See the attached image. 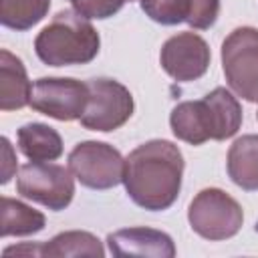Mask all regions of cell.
I'll return each instance as SVG.
<instances>
[{
	"instance_id": "277c9868",
	"label": "cell",
	"mask_w": 258,
	"mask_h": 258,
	"mask_svg": "<svg viewBox=\"0 0 258 258\" xmlns=\"http://www.w3.org/2000/svg\"><path fill=\"white\" fill-rule=\"evenodd\" d=\"M222 71L238 97L258 103V28L238 26L224 38Z\"/></svg>"
},
{
	"instance_id": "ffe728a7",
	"label": "cell",
	"mask_w": 258,
	"mask_h": 258,
	"mask_svg": "<svg viewBox=\"0 0 258 258\" xmlns=\"http://www.w3.org/2000/svg\"><path fill=\"white\" fill-rule=\"evenodd\" d=\"M220 14V0H187L185 22L196 30H208L216 24Z\"/></svg>"
},
{
	"instance_id": "e0dca14e",
	"label": "cell",
	"mask_w": 258,
	"mask_h": 258,
	"mask_svg": "<svg viewBox=\"0 0 258 258\" xmlns=\"http://www.w3.org/2000/svg\"><path fill=\"white\" fill-rule=\"evenodd\" d=\"M42 256H105V248L101 240L85 230H69L56 234L52 240L42 242Z\"/></svg>"
},
{
	"instance_id": "8fae6325",
	"label": "cell",
	"mask_w": 258,
	"mask_h": 258,
	"mask_svg": "<svg viewBox=\"0 0 258 258\" xmlns=\"http://www.w3.org/2000/svg\"><path fill=\"white\" fill-rule=\"evenodd\" d=\"M171 133L189 145H202L212 139V119L210 109L204 99L200 101H183L171 109L169 115Z\"/></svg>"
},
{
	"instance_id": "5bb4252c",
	"label": "cell",
	"mask_w": 258,
	"mask_h": 258,
	"mask_svg": "<svg viewBox=\"0 0 258 258\" xmlns=\"http://www.w3.org/2000/svg\"><path fill=\"white\" fill-rule=\"evenodd\" d=\"M16 145L30 161H54L62 155V139L44 123H26L16 131Z\"/></svg>"
},
{
	"instance_id": "44dd1931",
	"label": "cell",
	"mask_w": 258,
	"mask_h": 258,
	"mask_svg": "<svg viewBox=\"0 0 258 258\" xmlns=\"http://www.w3.org/2000/svg\"><path fill=\"white\" fill-rule=\"evenodd\" d=\"M71 2H73V10L79 12L81 16L105 20L117 14L127 0H71Z\"/></svg>"
},
{
	"instance_id": "9c48e42d",
	"label": "cell",
	"mask_w": 258,
	"mask_h": 258,
	"mask_svg": "<svg viewBox=\"0 0 258 258\" xmlns=\"http://www.w3.org/2000/svg\"><path fill=\"white\" fill-rule=\"evenodd\" d=\"M212 52L208 42L196 32H177L167 38L159 52L161 69L177 83L198 81L208 73Z\"/></svg>"
},
{
	"instance_id": "30bf717a",
	"label": "cell",
	"mask_w": 258,
	"mask_h": 258,
	"mask_svg": "<svg viewBox=\"0 0 258 258\" xmlns=\"http://www.w3.org/2000/svg\"><path fill=\"white\" fill-rule=\"evenodd\" d=\"M107 246L113 256H153V258L175 256V244L171 236L147 226H133L111 232L107 236Z\"/></svg>"
},
{
	"instance_id": "3957f363",
	"label": "cell",
	"mask_w": 258,
	"mask_h": 258,
	"mask_svg": "<svg viewBox=\"0 0 258 258\" xmlns=\"http://www.w3.org/2000/svg\"><path fill=\"white\" fill-rule=\"evenodd\" d=\"M191 230L212 242L234 238L244 224L242 206L220 187H206L196 194L187 208Z\"/></svg>"
},
{
	"instance_id": "d6986e66",
	"label": "cell",
	"mask_w": 258,
	"mask_h": 258,
	"mask_svg": "<svg viewBox=\"0 0 258 258\" xmlns=\"http://www.w3.org/2000/svg\"><path fill=\"white\" fill-rule=\"evenodd\" d=\"M139 4L153 22L163 26H173L187 18V0H139Z\"/></svg>"
},
{
	"instance_id": "8992f818",
	"label": "cell",
	"mask_w": 258,
	"mask_h": 258,
	"mask_svg": "<svg viewBox=\"0 0 258 258\" xmlns=\"http://www.w3.org/2000/svg\"><path fill=\"white\" fill-rule=\"evenodd\" d=\"M89 85V101L85 113L81 115V125L91 131L109 133L123 127L135 109L131 91L115 79H91Z\"/></svg>"
},
{
	"instance_id": "4fadbf2b",
	"label": "cell",
	"mask_w": 258,
	"mask_h": 258,
	"mask_svg": "<svg viewBox=\"0 0 258 258\" xmlns=\"http://www.w3.org/2000/svg\"><path fill=\"white\" fill-rule=\"evenodd\" d=\"M228 177L244 191H258V135L238 137L226 157Z\"/></svg>"
},
{
	"instance_id": "ba28073f",
	"label": "cell",
	"mask_w": 258,
	"mask_h": 258,
	"mask_svg": "<svg viewBox=\"0 0 258 258\" xmlns=\"http://www.w3.org/2000/svg\"><path fill=\"white\" fill-rule=\"evenodd\" d=\"M89 101V85L71 77H40L32 85L30 107L56 121L81 119Z\"/></svg>"
},
{
	"instance_id": "ac0fdd59",
	"label": "cell",
	"mask_w": 258,
	"mask_h": 258,
	"mask_svg": "<svg viewBox=\"0 0 258 258\" xmlns=\"http://www.w3.org/2000/svg\"><path fill=\"white\" fill-rule=\"evenodd\" d=\"M50 8V0H0L2 26L24 32L38 24Z\"/></svg>"
},
{
	"instance_id": "d4e9b609",
	"label": "cell",
	"mask_w": 258,
	"mask_h": 258,
	"mask_svg": "<svg viewBox=\"0 0 258 258\" xmlns=\"http://www.w3.org/2000/svg\"><path fill=\"white\" fill-rule=\"evenodd\" d=\"M256 119H258V113H256Z\"/></svg>"
},
{
	"instance_id": "7402d4cb",
	"label": "cell",
	"mask_w": 258,
	"mask_h": 258,
	"mask_svg": "<svg viewBox=\"0 0 258 258\" xmlns=\"http://www.w3.org/2000/svg\"><path fill=\"white\" fill-rule=\"evenodd\" d=\"M0 141H2V151H4V167H2V179H0V183L4 185V183L10 181L12 173L16 171V157L12 155V145H10V141H8L6 137H2Z\"/></svg>"
},
{
	"instance_id": "6da1fadb",
	"label": "cell",
	"mask_w": 258,
	"mask_h": 258,
	"mask_svg": "<svg viewBox=\"0 0 258 258\" xmlns=\"http://www.w3.org/2000/svg\"><path fill=\"white\" fill-rule=\"evenodd\" d=\"M183 155L167 139H151L125 157L123 185L133 204L147 212L169 210L181 189Z\"/></svg>"
},
{
	"instance_id": "52a82bcc",
	"label": "cell",
	"mask_w": 258,
	"mask_h": 258,
	"mask_svg": "<svg viewBox=\"0 0 258 258\" xmlns=\"http://www.w3.org/2000/svg\"><path fill=\"white\" fill-rule=\"evenodd\" d=\"M69 169L89 189H111L123 181L125 159L105 141H81L69 153Z\"/></svg>"
},
{
	"instance_id": "603a6c76",
	"label": "cell",
	"mask_w": 258,
	"mask_h": 258,
	"mask_svg": "<svg viewBox=\"0 0 258 258\" xmlns=\"http://www.w3.org/2000/svg\"><path fill=\"white\" fill-rule=\"evenodd\" d=\"M4 254H26V256H42V244H24V246H12L6 248Z\"/></svg>"
},
{
	"instance_id": "7a4b0ae2",
	"label": "cell",
	"mask_w": 258,
	"mask_h": 258,
	"mask_svg": "<svg viewBox=\"0 0 258 258\" xmlns=\"http://www.w3.org/2000/svg\"><path fill=\"white\" fill-rule=\"evenodd\" d=\"M101 48V36L89 18L75 10H60L36 34L34 52L48 67L91 62Z\"/></svg>"
},
{
	"instance_id": "5b68a950",
	"label": "cell",
	"mask_w": 258,
	"mask_h": 258,
	"mask_svg": "<svg viewBox=\"0 0 258 258\" xmlns=\"http://www.w3.org/2000/svg\"><path fill=\"white\" fill-rule=\"evenodd\" d=\"M16 191L52 212L64 210L75 196V175L69 167L50 161H30L18 169Z\"/></svg>"
},
{
	"instance_id": "7c38bea8",
	"label": "cell",
	"mask_w": 258,
	"mask_h": 258,
	"mask_svg": "<svg viewBox=\"0 0 258 258\" xmlns=\"http://www.w3.org/2000/svg\"><path fill=\"white\" fill-rule=\"evenodd\" d=\"M32 83L28 81L26 67L10 50H0V109L18 111L30 105Z\"/></svg>"
},
{
	"instance_id": "cb8c5ba5",
	"label": "cell",
	"mask_w": 258,
	"mask_h": 258,
	"mask_svg": "<svg viewBox=\"0 0 258 258\" xmlns=\"http://www.w3.org/2000/svg\"><path fill=\"white\" fill-rule=\"evenodd\" d=\"M127 2H133V0H127Z\"/></svg>"
},
{
	"instance_id": "9a60e30c",
	"label": "cell",
	"mask_w": 258,
	"mask_h": 258,
	"mask_svg": "<svg viewBox=\"0 0 258 258\" xmlns=\"http://www.w3.org/2000/svg\"><path fill=\"white\" fill-rule=\"evenodd\" d=\"M208 109H210V119H212V139L214 141H224L230 139L238 133L242 127V105L238 99L224 87H216L204 97Z\"/></svg>"
},
{
	"instance_id": "2e32d148",
	"label": "cell",
	"mask_w": 258,
	"mask_h": 258,
	"mask_svg": "<svg viewBox=\"0 0 258 258\" xmlns=\"http://www.w3.org/2000/svg\"><path fill=\"white\" fill-rule=\"evenodd\" d=\"M46 218L42 212L26 206L20 200L2 196V238L8 236H32L44 230Z\"/></svg>"
}]
</instances>
